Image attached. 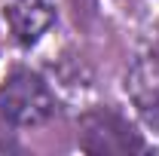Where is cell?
I'll use <instances>...</instances> for the list:
<instances>
[{
  "mask_svg": "<svg viewBox=\"0 0 159 156\" xmlns=\"http://www.w3.org/2000/svg\"><path fill=\"white\" fill-rule=\"evenodd\" d=\"M55 113V95L46 86V80L34 71H12L0 86V117L19 129L43 126Z\"/></svg>",
  "mask_w": 159,
  "mask_h": 156,
  "instance_id": "1",
  "label": "cell"
},
{
  "mask_svg": "<svg viewBox=\"0 0 159 156\" xmlns=\"http://www.w3.org/2000/svg\"><path fill=\"white\" fill-rule=\"evenodd\" d=\"M6 19L19 46H34L55 25V0H6Z\"/></svg>",
  "mask_w": 159,
  "mask_h": 156,
  "instance_id": "2",
  "label": "cell"
},
{
  "mask_svg": "<svg viewBox=\"0 0 159 156\" xmlns=\"http://www.w3.org/2000/svg\"><path fill=\"white\" fill-rule=\"evenodd\" d=\"M150 61L159 67V34H156V40H153V52H150Z\"/></svg>",
  "mask_w": 159,
  "mask_h": 156,
  "instance_id": "3",
  "label": "cell"
}]
</instances>
